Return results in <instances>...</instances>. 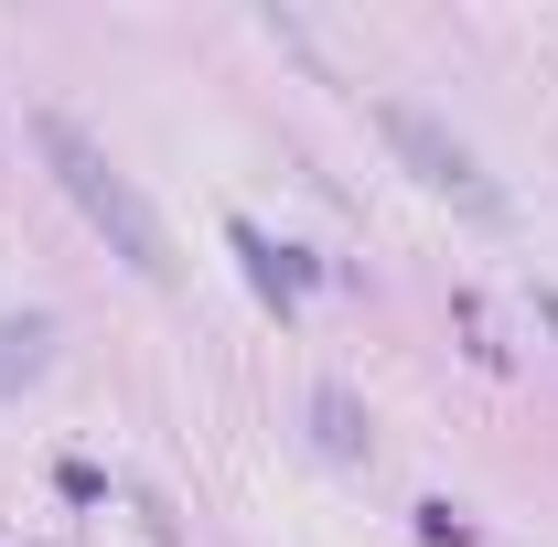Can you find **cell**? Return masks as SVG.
Returning a JSON list of instances; mask_svg holds the SVG:
<instances>
[{
	"label": "cell",
	"instance_id": "3",
	"mask_svg": "<svg viewBox=\"0 0 558 547\" xmlns=\"http://www.w3.org/2000/svg\"><path fill=\"white\" fill-rule=\"evenodd\" d=\"M226 236H236V258H247V279H258V290H301V269H290V247H269V236H258V226H247V215H236V226H226Z\"/></svg>",
	"mask_w": 558,
	"mask_h": 547
},
{
	"label": "cell",
	"instance_id": "1",
	"mask_svg": "<svg viewBox=\"0 0 558 547\" xmlns=\"http://www.w3.org/2000/svg\"><path fill=\"white\" fill-rule=\"evenodd\" d=\"M33 139H44L54 183H65L75 205H86V226H97V236H108V247H119L140 279H172V236H161V215L140 205V183H130V172H119V161H108L97 139L75 130L65 108H44V119H33Z\"/></svg>",
	"mask_w": 558,
	"mask_h": 547
},
{
	"label": "cell",
	"instance_id": "5",
	"mask_svg": "<svg viewBox=\"0 0 558 547\" xmlns=\"http://www.w3.org/2000/svg\"><path fill=\"white\" fill-rule=\"evenodd\" d=\"M537 312H548V333H558V290H537Z\"/></svg>",
	"mask_w": 558,
	"mask_h": 547
},
{
	"label": "cell",
	"instance_id": "4",
	"mask_svg": "<svg viewBox=\"0 0 558 547\" xmlns=\"http://www.w3.org/2000/svg\"><path fill=\"white\" fill-rule=\"evenodd\" d=\"M312 409H323V440H333V451H354V440H365V429H354V409H344V387H323Z\"/></svg>",
	"mask_w": 558,
	"mask_h": 547
},
{
	"label": "cell",
	"instance_id": "2",
	"mask_svg": "<svg viewBox=\"0 0 558 547\" xmlns=\"http://www.w3.org/2000/svg\"><path fill=\"white\" fill-rule=\"evenodd\" d=\"M387 139L409 150V161H418V172H429V183H451L462 205H484V215H494V183H484V172H473V150H462V139H440V130H429V119H418V108H409V97H387Z\"/></svg>",
	"mask_w": 558,
	"mask_h": 547
}]
</instances>
